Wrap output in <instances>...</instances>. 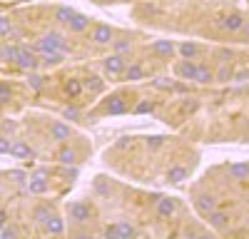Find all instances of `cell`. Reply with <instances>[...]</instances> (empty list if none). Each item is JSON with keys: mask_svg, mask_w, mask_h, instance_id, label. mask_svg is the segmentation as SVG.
I'll return each instance as SVG.
<instances>
[{"mask_svg": "<svg viewBox=\"0 0 249 239\" xmlns=\"http://www.w3.org/2000/svg\"><path fill=\"white\" fill-rule=\"evenodd\" d=\"M62 48H65V40H62V35L55 33V30L53 33H45L35 43V50L37 52H53V50H62Z\"/></svg>", "mask_w": 249, "mask_h": 239, "instance_id": "6da1fadb", "label": "cell"}, {"mask_svg": "<svg viewBox=\"0 0 249 239\" xmlns=\"http://www.w3.org/2000/svg\"><path fill=\"white\" fill-rule=\"evenodd\" d=\"M135 234H137L135 227L127 224V222H115V224L105 227V237L107 239H132Z\"/></svg>", "mask_w": 249, "mask_h": 239, "instance_id": "7a4b0ae2", "label": "cell"}, {"mask_svg": "<svg viewBox=\"0 0 249 239\" xmlns=\"http://www.w3.org/2000/svg\"><path fill=\"white\" fill-rule=\"evenodd\" d=\"M48 170H37L35 174H30V179H28V189H30V194H45L48 192Z\"/></svg>", "mask_w": 249, "mask_h": 239, "instance_id": "3957f363", "label": "cell"}, {"mask_svg": "<svg viewBox=\"0 0 249 239\" xmlns=\"http://www.w3.org/2000/svg\"><path fill=\"white\" fill-rule=\"evenodd\" d=\"M90 214H92V209L85 202H70L68 205V217L72 219V222H88Z\"/></svg>", "mask_w": 249, "mask_h": 239, "instance_id": "277c9868", "label": "cell"}, {"mask_svg": "<svg viewBox=\"0 0 249 239\" xmlns=\"http://www.w3.org/2000/svg\"><path fill=\"white\" fill-rule=\"evenodd\" d=\"M102 65H105V72H107V75H122L124 68H127V63H124V55H117V52L107 55Z\"/></svg>", "mask_w": 249, "mask_h": 239, "instance_id": "5b68a950", "label": "cell"}, {"mask_svg": "<svg viewBox=\"0 0 249 239\" xmlns=\"http://www.w3.org/2000/svg\"><path fill=\"white\" fill-rule=\"evenodd\" d=\"M175 72H177L179 80H195V77H197V63H195V60L182 57L179 63L175 65Z\"/></svg>", "mask_w": 249, "mask_h": 239, "instance_id": "8992f818", "label": "cell"}, {"mask_svg": "<svg viewBox=\"0 0 249 239\" xmlns=\"http://www.w3.org/2000/svg\"><path fill=\"white\" fill-rule=\"evenodd\" d=\"M15 65L23 68V70H35V68H37V57H35L33 50L20 48V50H18V57H15Z\"/></svg>", "mask_w": 249, "mask_h": 239, "instance_id": "52a82bcc", "label": "cell"}, {"mask_svg": "<svg viewBox=\"0 0 249 239\" xmlns=\"http://www.w3.org/2000/svg\"><path fill=\"white\" fill-rule=\"evenodd\" d=\"M177 199L175 197H157V214L162 217V219H167V217H172L175 212H177Z\"/></svg>", "mask_w": 249, "mask_h": 239, "instance_id": "ba28073f", "label": "cell"}, {"mask_svg": "<svg viewBox=\"0 0 249 239\" xmlns=\"http://www.w3.org/2000/svg\"><path fill=\"white\" fill-rule=\"evenodd\" d=\"M92 40H95L97 45H110V43H112V28H110V25H105V23L95 25Z\"/></svg>", "mask_w": 249, "mask_h": 239, "instance_id": "9c48e42d", "label": "cell"}, {"mask_svg": "<svg viewBox=\"0 0 249 239\" xmlns=\"http://www.w3.org/2000/svg\"><path fill=\"white\" fill-rule=\"evenodd\" d=\"M244 25V15L242 13H230L222 17V28L230 30V33H239V28Z\"/></svg>", "mask_w": 249, "mask_h": 239, "instance_id": "30bf717a", "label": "cell"}, {"mask_svg": "<svg viewBox=\"0 0 249 239\" xmlns=\"http://www.w3.org/2000/svg\"><path fill=\"white\" fill-rule=\"evenodd\" d=\"M105 112L107 115H122V112H127V105H124V100L120 95H110V100L105 102Z\"/></svg>", "mask_w": 249, "mask_h": 239, "instance_id": "8fae6325", "label": "cell"}, {"mask_svg": "<svg viewBox=\"0 0 249 239\" xmlns=\"http://www.w3.org/2000/svg\"><path fill=\"white\" fill-rule=\"evenodd\" d=\"M50 139H55V142H65V139H70V125H65V122L50 125Z\"/></svg>", "mask_w": 249, "mask_h": 239, "instance_id": "7c38bea8", "label": "cell"}, {"mask_svg": "<svg viewBox=\"0 0 249 239\" xmlns=\"http://www.w3.org/2000/svg\"><path fill=\"white\" fill-rule=\"evenodd\" d=\"M175 43L172 40H155L152 43V52L155 55H162V57H170V55H175Z\"/></svg>", "mask_w": 249, "mask_h": 239, "instance_id": "4fadbf2b", "label": "cell"}, {"mask_svg": "<svg viewBox=\"0 0 249 239\" xmlns=\"http://www.w3.org/2000/svg\"><path fill=\"white\" fill-rule=\"evenodd\" d=\"M207 219H210V224L214 229H227V224H230V214L219 212V209H212L210 214H207Z\"/></svg>", "mask_w": 249, "mask_h": 239, "instance_id": "5bb4252c", "label": "cell"}, {"mask_svg": "<svg viewBox=\"0 0 249 239\" xmlns=\"http://www.w3.org/2000/svg\"><path fill=\"white\" fill-rule=\"evenodd\" d=\"M214 205H217V202H214L212 194H199V197L195 199V207H197L199 214H210V212L214 209Z\"/></svg>", "mask_w": 249, "mask_h": 239, "instance_id": "9a60e30c", "label": "cell"}, {"mask_svg": "<svg viewBox=\"0 0 249 239\" xmlns=\"http://www.w3.org/2000/svg\"><path fill=\"white\" fill-rule=\"evenodd\" d=\"M88 25H90V17H88V15H82V13H72L70 23H68V28H70L72 33H82V30H88Z\"/></svg>", "mask_w": 249, "mask_h": 239, "instance_id": "2e32d148", "label": "cell"}, {"mask_svg": "<svg viewBox=\"0 0 249 239\" xmlns=\"http://www.w3.org/2000/svg\"><path fill=\"white\" fill-rule=\"evenodd\" d=\"M10 154H13V157H20V159H25V157H33L35 152L30 150V145H28V142L18 139V142H10Z\"/></svg>", "mask_w": 249, "mask_h": 239, "instance_id": "e0dca14e", "label": "cell"}, {"mask_svg": "<svg viewBox=\"0 0 249 239\" xmlns=\"http://www.w3.org/2000/svg\"><path fill=\"white\" fill-rule=\"evenodd\" d=\"M45 232H48V234H62V232H65V219L50 214L48 222H45Z\"/></svg>", "mask_w": 249, "mask_h": 239, "instance_id": "ac0fdd59", "label": "cell"}, {"mask_svg": "<svg viewBox=\"0 0 249 239\" xmlns=\"http://www.w3.org/2000/svg\"><path fill=\"white\" fill-rule=\"evenodd\" d=\"M175 50H177L182 57H187V60H195V57H197V52H199V45H197V43H192V40H187V43L177 45Z\"/></svg>", "mask_w": 249, "mask_h": 239, "instance_id": "d6986e66", "label": "cell"}, {"mask_svg": "<svg viewBox=\"0 0 249 239\" xmlns=\"http://www.w3.org/2000/svg\"><path fill=\"white\" fill-rule=\"evenodd\" d=\"M102 87H105V83H102V77H97V75H90V77H85L82 80V90H88V92H102Z\"/></svg>", "mask_w": 249, "mask_h": 239, "instance_id": "ffe728a7", "label": "cell"}, {"mask_svg": "<svg viewBox=\"0 0 249 239\" xmlns=\"http://www.w3.org/2000/svg\"><path fill=\"white\" fill-rule=\"evenodd\" d=\"M230 177L242 182V179H249V165L247 162H237V165H230Z\"/></svg>", "mask_w": 249, "mask_h": 239, "instance_id": "44dd1931", "label": "cell"}, {"mask_svg": "<svg viewBox=\"0 0 249 239\" xmlns=\"http://www.w3.org/2000/svg\"><path fill=\"white\" fill-rule=\"evenodd\" d=\"M62 60H65V50H53V52H43V63H45L48 68H55V65H60Z\"/></svg>", "mask_w": 249, "mask_h": 239, "instance_id": "7402d4cb", "label": "cell"}, {"mask_svg": "<svg viewBox=\"0 0 249 239\" xmlns=\"http://www.w3.org/2000/svg\"><path fill=\"white\" fill-rule=\"evenodd\" d=\"M195 80H197V83H202V85H210V83H214V70L197 65V77Z\"/></svg>", "mask_w": 249, "mask_h": 239, "instance_id": "603a6c76", "label": "cell"}, {"mask_svg": "<svg viewBox=\"0 0 249 239\" xmlns=\"http://www.w3.org/2000/svg\"><path fill=\"white\" fill-rule=\"evenodd\" d=\"M57 159H60V165H65V167H70V165H75V162H77V154H75V150L65 147V150H60Z\"/></svg>", "mask_w": 249, "mask_h": 239, "instance_id": "cb8c5ba5", "label": "cell"}, {"mask_svg": "<svg viewBox=\"0 0 249 239\" xmlns=\"http://www.w3.org/2000/svg\"><path fill=\"white\" fill-rule=\"evenodd\" d=\"M50 214H53V212H50L48 205H37V207L33 209V219H35V222H40V224H45Z\"/></svg>", "mask_w": 249, "mask_h": 239, "instance_id": "d4e9b609", "label": "cell"}, {"mask_svg": "<svg viewBox=\"0 0 249 239\" xmlns=\"http://www.w3.org/2000/svg\"><path fill=\"white\" fill-rule=\"evenodd\" d=\"M122 75H124V80H130V83H135V80H142L144 70H142V65H127Z\"/></svg>", "mask_w": 249, "mask_h": 239, "instance_id": "484cf974", "label": "cell"}, {"mask_svg": "<svg viewBox=\"0 0 249 239\" xmlns=\"http://www.w3.org/2000/svg\"><path fill=\"white\" fill-rule=\"evenodd\" d=\"M182 179H187V170L184 167H170L167 170V182H182Z\"/></svg>", "mask_w": 249, "mask_h": 239, "instance_id": "4316f807", "label": "cell"}, {"mask_svg": "<svg viewBox=\"0 0 249 239\" xmlns=\"http://www.w3.org/2000/svg\"><path fill=\"white\" fill-rule=\"evenodd\" d=\"M65 90H68V95L70 97H80L82 92H85V90H82V80H68V85H65Z\"/></svg>", "mask_w": 249, "mask_h": 239, "instance_id": "83f0119b", "label": "cell"}, {"mask_svg": "<svg viewBox=\"0 0 249 239\" xmlns=\"http://www.w3.org/2000/svg\"><path fill=\"white\" fill-rule=\"evenodd\" d=\"M72 8H65V5H62V8H57L55 10V20H57V23H62V25H68L70 23V17H72Z\"/></svg>", "mask_w": 249, "mask_h": 239, "instance_id": "f1b7e54d", "label": "cell"}, {"mask_svg": "<svg viewBox=\"0 0 249 239\" xmlns=\"http://www.w3.org/2000/svg\"><path fill=\"white\" fill-rule=\"evenodd\" d=\"M232 72H234V70H232L230 65H222V68L214 72V80H219V83H230V80H232Z\"/></svg>", "mask_w": 249, "mask_h": 239, "instance_id": "f546056e", "label": "cell"}, {"mask_svg": "<svg viewBox=\"0 0 249 239\" xmlns=\"http://www.w3.org/2000/svg\"><path fill=\"white\" fill-rule=\"evenodd\" d=\"M135 112H137V115H147V112H155V102H150V100H142V102H137Z\"/></svg>", "mask_w": 249, "mask_h": 239, "instance_id": "4dcf8cb0", "label": "cell"}, {"mask_svg": "<svg viewBox=\"0 0 249 239\" xmlns=\"http://www.w3.org/2000/svg\"><path fill=\"white\" fill-rule=\"evenodd\" d=\"M112 43H115V52H117V55L130 52V48H132V43H130V40H112Z\"/></svg>", "mask_w": 249, "mask_h": 239, "instance_id": "1f68e13d", "label": "cell"}, {"mask_svg": "<svg viewBox=\"0 0 249 239\" xmlns=\"http://www.w3.org/2000/svg\"><path fill=\"white\" fill-rule=\"evenodd\" d=\"M152 85H155L157 90H172V87H175V83H172V80H167V77H157V80H152Z\"/></svg>", "mask_w": 249, "mask_h": 239, "instance_id": "d6a6232c", "label": "cell"}, {"mask_svg": "<svg viewBox=\"0 0 249 239\" xmlns=\"http://www.w3.org/2000/svg\"><path fill=\"white\" fill-rule=\"evenodd\" d=\"M10 30H13V20L10 17H0V37L8 35Z\"/></svg>", "mask_w": 249, "mask_h": 239, "instance_id": "836d02e7", "label": "cell"}, {"mask_svg": "<svg viewBox=\"0 0 249 239\" xmlns=\"http://www.w3.org/2000/svg\"><path fill=\"white\" fill-rule=\"evenodd\" d=\"M18 50H20V45H8L3 52H5V60H10V63H15V57H18Z\"/></svg>", "mask_w": 249, "mask_h": 239, "instance_id": "e575fe53", "label": "cell"}, {"mask_svg": "<svg viewBox=\"0 0 249 239\" xmlns=\"http://www.w3.org/2000/svg\"><path fill=\"white\" fill-rule=\"evenodd\" d=\"M62 117L65 120H80V110L77 107H65L62 110Z\"/></svg>", "mask_w": 249, "mask_h": 239, "instance_id": "d590c367", "label": "cell"}, {"mask_svg": "<svg viewBox=\"0 0 249 239\" xmlns=\"http://www.w3.org/2000/svg\"><path fill=\"white\" fill-rule=\"evenodd\" d=\"M0 237H3V239H15V237H18V229H15V227H8V224H5L3 229H0Z\"/></svg>", "mask_w": 249, "mask_h": 239, "instance_id": "8d00e7d4", "label": "cell"}, {"mask_svg": "<svg viewBox=\"0 0 249 239\" xmlns=\"http://www.w3.org/2000/svg\"><path fill=\"white\" fill-rule=\"evenodd\" d=\"M162 142H164V137H160V135H152V137H147V147H150V150H157Z\"/></svg>", "mask_w": 249, "mask_h": 239, "instance_id": "74e56055", "label": "cell"}, {"mask_svg": "<svg viewBox=\"0 0 249 239\" xmlns=\"http://www.w3.org/2000/svg\"><path fill=\"white\" fill-rule=\"evenodd\" d=\"M28 85H30L33 90H40V87H43V77H40V75H30V77H28Z\"/></svg>", "mask_w": 249, "mask_h": 239, "instance_id": "f35d334b", "label": "cell"}, {"mask_svg": "<svg viewBox=\"0 0 249 239\" xmlns=\"http://www.w3.org/2000/svg\"><path fill=\"white\" fill-rule=\"evenodd\" d=\"M232 80H237V83H244V80H249V70L244 68V70H237V72H232Z\"/></svg>", "mask_w": 249, "mask_h": 239, "instance_id": "ab89813d", "label": "cell"}, {"mask_svg": "<svg viewBox=\"0 0 249 239\" xmlns=\"http://www.w3.org/2000/svg\"><path fill=\"white\" fill-rule=\"evenodd\" d=\"M0 152H3V154H5V152H10V139H8V137H3V135H0Z\"/></svg>", "mask_w": 249, "mask_h": 239, "instance_id": "60d3db41", "label": "cell"}, {"mask_svg": "<svg viewBox=\"0 0 249 239\" xmlns=\"http://www.w3.org/2000/svg\"><path fill=\"white\" fill-rule=\"evenodd\" d=\"M8 95H10V87L8 85H0V102H5Z\"/></svg>", "mask_w": 249, "mask_h": 239, "instance_id": "b9f144b4", "label": "cell"}, {"mask_svg": "<svg viewBox=\"0 0 249 239\" xmlns=\"http://www.w3.org/2000/svg\"><path fill=\"white\" fill-rule=\"evenodd\" d=\"M5 224H8V212H5V209H0V229H3Z\"/></svg>", "mask_w": 249, "mask_h": 239, "instance_id": "7bdbcfd3", "label": "cell"}, {"mask_svg": "<svg viewBox=\"0 0 249 239\" xmlns=\"http://www.w3.org/2000/svg\"><path fill=\"white\" fill-rule=\"evenodd\" d=\"M10 177H15L18 182H23V179H25V172H18V170H15V172H10Z\"/></svg>", "mask_w": 249, "mask_h": 239, "instance_id": "ee69618b", "label": "cell"}, {"mask_svg": "<svg viewBox=\"0 0 249 239\" xmlns=\"http://www.w3.org/2000/svg\"><path fill=\"white\" fill-rule=\"evenodd\" d=\"M239 33H244V35H247V37H249V20H244V25H242V28H239Z\"/></svg>", "mask_w": 249, "mask_h": 239, "instance_id": "f6af8a7d", "label": "cell"}, {"mask_svg": "<svg viewBox=\"0 0 249 239\" xmlns=\"http://www.w3.org/2000/svg\"><path fill=\"white\" fill-rule=\"evenodd\" d=\"M0 60H5V52H3V48H0Z\"/></svg>", "mask_w": 249, "mask_h": 239, "instance_id": "bcb514c9", "label": "cell"}]
</instances>
